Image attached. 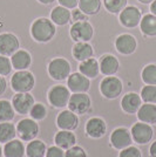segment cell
<instances>
[{
    "label": "cell",
    "instance_id": "obj_1",
    "mask_svg": "<svg viewBox=\"0 0 156 157\" xmlns=\"http://www.w3.org/2000/svg\"><path fill=\"white\" fill-rule=\"evenodd\" d=\"M29 32L34 41L39 44H47L54 39L57 34V25L51 19L41 17L33 21Z\"/></svg>",
    "mask_w": 156,
    "mask_h": 157
},
{
    "label": "cell",
    "instance_id": "obj_2",
    "mask_svg": "<svg viewBox=\"0 0 156 157\" xmlns=\"http://www.w3.org/2000/svg\"><path fill=\"white\" fill-rule=\"evenodd\" d=\"M47 73L55 81H65L72 74L71 62L61 56L53 58L47 65Z\"/></svg>",
    "mask_w": 156,
    "mask_h": 157
},
{
    "label": "cell",
    "instance_id": "obj_3",
    "mask_svg": "<svg viewBox=\"0 0 156 157\" xmlns=\"http://www.w3.org/2000/svg\"><path fill=\"white\" fill-rule=\"evenodd\" d=\"M11 87L15 93H31L35 86V78L32 72L15 71L11 78Z\"/></svg>",
    "mask_w": 156,
    "mask_h": 157
},
{
    "label": "cell",
    "instance_id": "obj_4",
    "mask_svg": "<svg viewBox=\"0 0 156 157\" xmlns=\"http://www.w3.org/2000/svg\"><path fill=\"white\" fill-rule=\"evenodd\" d=\"M100 93L104 98L107 100H115L117 98L123 90V82L121 78L111 75V76H104L100 82Z\"/></svg>",
    "mask_w": 156,
    "mask_h": 157
},
{
    "label": "cell",
    "instance_id": "obj_5",
    "mask_svg": "<svg viewBox=\"0 0 156 157\" xmlns=\"http://www.w3.org/2000/svg\"><path fill=\"white\" fill-rule=\"evenodd\" d=\"M72 93L68 87L65 85H55L52 86L47 92V100L48 103L54 107L62 109L68 105Z\"/></svg>",
    "mask_w": 156,
    "mask_h": 157
},
{
    "label": "cell",
    "instance_id": "obj_6",
    "mask_svg": "<svg viewBox=\"0 0 156 157\" xmlns=\"http://www.w3.org/2000/svg\"><path fill=\"white\" fill-rule=\"evenodd\" d=\"M15 127H17V136L24 142H29L35 140L40 132L39 123L31 117L20 120Z\"/></svg>",
    "mask_w": 156,
    "mask_h": 157
},
{
    "label": "cell",
    "instance_id": "obj_7",
    "mask_svg": "<svg viewBox=\"0 0 156 157\" xmlns=\"http://www.w3.org/2000/svg\"><path fill=\"white\" fill-rule=\"evenodd\" d=\"M69 35L74 42H89L94 36V27L89 21L73 22L69 28Z\"/></svg>",
    "mask_w": 156,
    "mask_h": 157
},
{
    "label": "cell",
    "instance_id": "obj_8",
    "mask_svg": "<svg viewBox=\"0 0 156 157\" xmlns=\"http://www.w3.org/2000/svg\"><path fill=\"white\" fill-rule=\"evenodd\" d=\"M68 109L76 115H86L92 110V98L87 93H74L71 95Z\"/></svg>",
    "mask_w": 156,
    "mask_h": 157
},
{
    "label": "cell",
    "instance_id": "obj_9",
    "mask_svg": "<svg viewBox=\"0 0 156 157\" xmlns=\"http://www.w3.org/2000/svg\"><path fill=\"white\" fill-rule=\"evenodd\" d=\"M142 19V12L138 7L130 5L126 6L119 13V21L124 28H135L140 25Z\"/></svg>",
    "mask_w": 156,
    "mask_h": 157
},
{
    "label": "cell",
    "instance_id": "obj_10",
    "mask_svg": "<svg viewBox=\"0 0 156 157\" xmlns=\"http://www.w3.org/2000/svg\"><path fill=\"white\" fill-rule=\"evenodd\" d=\"M130 134L135 143L144 145V144H148L153 140L154 130L150 124L138 121L136 123H134L133 127L130 128Z\"/></svg>",
    "mask_w": 156,
    "mask_h": 157
},
{
    "label": "cell",
    "instance_id": "obj_11",
    "mask_svg": "<svg viewBox=\"0 0 156 157\" xmlns=\"http://www.w3.org/2000/svg\"><path fill=\"white\" fill-rule=\"evenodd\" d=\"M109 142H111V145L114 149L120 151L131 145V143L134 141H133L131 134H130V130L128 128L119 127V128H115L111 131V136H109Z\"/></svg>",
    "mask_w": 156,
    "mask_h": 157
},
{
    "label": "cell",
    "instance_id": "obj_12",
    "mask_svg": "<svg viewBox=\"0 0 156 157\" xmlns=\"http://www.w3.org/2000/svg\"><path fill=\"white\" fill-rule=\"evenodd\" d=\"M114 46L117 53H120L121 55H131L136 51L137 40L129 33H123L117 35V38L114 41Z\"/></svg>",
    "mask_w": 156,
    "mask_h": 157
},
{
    "label": "cell",
    "instance_id": "obj_13",
    "mask_svg": "<svg viewBox=\"0 0 156 157\" xmlns=\"http://www.w3.org/2000/svg\"><path fill=\"white\" fill-rule=\"evenodd\" d=\"M107 123L102 117L94 116L91 117L85 125L86 135L92 140H100L106 135L107 132Z\"/></svg>",
    "mask_w": 156,
    "mask_h": 157
},
{
    "label": "cell",
    "instance_id": "obj_14",
    "mask_svg": "<svg viewBox=\"0 0 156 157\" xmlns=\"http://www.w3.org/2000/svg\"><path fill=\"white\" fill-rule=\"evenodd\" d=\"M11 102L18 115H27L35 103V100L31 93H15Z\"/></svg>",
    "mask_w": 156,
    "mask_h": 157
},
{
    "label": "cell",
    "instance_id": "obj_15",
    "mask_svg": "<svg viewBox=\"0 0 156 157\" xmlns=\"http://www.w3.org/2000/svg\"><path fill=\"white\" fill-rule=\"evenodd\" d=\"M55 123L59 130L74 131L78 129L80 120H79V115H76L75 113H73L69 109H64L58 114Z\"/></svg>",
    "mask_w": 156,
    "mask_h": 157
},
{
    "label": "cell",
    "instance_id": "obj_16",
    "mask_svg": "<svg viewBox=\"0 0 156 157\" xmlns=\"http://www.w3.org/2000/svg\"><path fill=\"white\" fill-rule=\"evenodd\" d=\"M18 49H20V40L15 34L0 33V55L12 56Z\"/></svg>",
    "mask_w": 156,
    "mask_h": 157
},
{
    "label": "cell",
    "instance_id": "obj_17",
    "mask_svg": "<svg viewBox=\"0 0 156 157\" xmlns=\"http://www.w3.org/2000/svg\"><path fill=\"white\" fill-rule=\"evenodd\" d=\"M67 87L72 94L74 93H87L91 89V78L85 76L80 72H74L67 78Z\"/></svg>",
    "mask_w": 156,
    "mask_h": 157
},
{
    "label": "cell",
    "instance_id": "obj_18",
    "mask_svg": "<svg viewBox=\"0 0 156 157\" xmlns=\"http://www.w3.org/2000/svg\"><path fill=\"white\" fill-rule=\"evenodd\" d=\"M142 98L140 96V94L134 92H129L124 94L121 98V109L126 114H136L137 110L140 109V107L142 105Z\"/></svg>",
    "mask_w": 156,
    "mask_h": 157
},
{
    "label": "cell",
    "instance_id": "obj_19",
    "mask_svg": "<svg viewBox=\"0 0 156 157\" xmlns=\"http://www.w3.org/2000/svg\"><path fill=\"white\" fill-rule=\"evenodd\" d=\"M100 63V73L104 76L115 75L120 69V61L113 54H103L99 60Z\"/></svg>",
    "mask_w": 156,
    "mask_h": 157
},
{
    "label": "cell",
    "instance_id": "obj_20",
    "mask_svg": "<svg viewBox=\"0 0 156 157\" xmlns=\"http://www.w3.org/2000/svg\"><path fill=\"white\" fill-rule=\"evenodd\" d=\"M11 58V62L15 71H26L32 65V55L26 49H18Z\"/></svg>",
    "mask_w": 156,
    "mask_h": 157
},
{
    "label": "cell",
    "instance_id": "obj_21",
    "mask_svg": "<svg viewBox=\"0 0 156 157\" xmlns=\"http://www.w3.org/2000/svg\"><path fill=\"white\" fill-rule=\"evenodd\" d=\"M4 157H24L26 155V145L20 138H14L2 147Z\"/></svg>",
    "mask_w": 156,
    "mask_h": 157
},
{
    "label": "cell",
    "instance_id": "obj_22",
    "mask_svg": "<svg viewBox=\"0 0 156 157\" xmlns=\"http://www.w3.org/2000/svg\"><path fill=\"white\" fill-rule=\"evenodd\" d=\"M72 55L79 62H82L94 56V47L89 42H75L72 48Z\"/></svg>",
    "mask_w": 156,
    "mask_h": 157
},
{
    "label": "cell",
    "instance_id": "obj_23",
    "mask_svg": "<svg viewBox=\"0 0 156 157\" xmlns=\"http://www.w3.org/2000/svg\"><path fill=\"white\" fill-rule=\"evenodd\" d=\"M54 143L66 151L76 144V135L69 130H59L54 136Z\"/></svg>",
    "mask_w": 156,
    "mask_h": 157
},
{
    "label": "cell",
    "instance_id": "obj_24",
    "mask_svg": "<svg viewBox=\"0 0 156 157\" xmlns=\"http://www.w3.org/2000/svg\"><path fill=\"white\" fill-rule=\"evenodd\" d=\"M79 72L84 74L88 78H96L100 74V63L99 60L94 56L88 60H85L79 63Z\"/></svg>",
    "mask_w": 156,
    "mask_h": 157
},
{
    "label": "cell",
    "instance_id": "obj_25",
    "mask_svg": "<svg viewBox=\"0 0 156 157\" xmlns=\"http://www.w3.org/2000/svg\"><path fill=\"white\" fill-rule=\"evenodd\" d=\"M51 20L57 26H66L72 21V11L61 5L55 6L51 11Z\"/></svg>",
    "mask_w": 156,
    "mask_h": 157
},
{
    "label": "cell",
    "instance_id": "obj_26",
    "mask_svg": "<svg viewBox=\"0 0 156 157\" xmlns=\"http://www.w3.org/2000/svg\"><path fill=\"white\" fill-rule=\"evenodd\" d=\"M136 116L140 122L155 124L156 123V105L154 103H142L140 109L137 110Z\"/></svg>",
    "mask_w": 156,
    "mask_h": 157
},
{
    "label": "cell",
    "instance_id": "obj_27",
    "mask_svg": "<svg viewBox=\"0 0 156 157\" xmlns=\"http://www.w3.org/2000/svg\"><path fill=\"white\" fill-rule=\"evenodd\" d=\"M138 26L141 33L146 38L156 36V15L151 13L144 14Z\"/></svg>",
    "mask_w": 156,
    "mask_h": 157
},
{
    "label": "cell",
    "instance_id": "obj_28",
    "mask_svg": "<svg viewBox=\"0 0 156 157\" xmlns=\"http://www.w3.org/2000/svg\"><path fill=\"white\" fill-rule=\"evenodd\" d=\"M46 151H47L46 143L38 138L29 141L26 145L27 157H46Z\"/></svg>",
    "mask_w": 156,
    "mask_h": 157
},
{
    "label": "cell",
    "instance_id": "obj_29",
    "mask_svg": "<svg viewBox=\"0 0 156 157\" xmlns=\"http://www.w3.org/2000/svg\"><path fill=\"white\" fill-rule=\"evenodd\" d=\"M78 7L88 17L96 15L101 11L102 1L101 0H79Z\"/></svg>",
    "mask_w": 156,
    "mask_h": 157
},
{
    "label": "cell",
    "instance_id": "obj_30",
    "mask_svg": "<svg viewBox=\"0 0 156 157\" xmlns=\"http://www.w3.org/2000/svg\"><path fill=\"white\" fill-rule=\"evenodd\" d=\"M17 137V127L11 122L0 123V144H5Z\"/></svg>",
    "mask_w": 156,
    "mask_h": 157
},
{
    "label": "cell",
    "instance_id": "obj_31",
    "mask_svg": "<svg viewBox=\"0 0 156 157\" xmlns=\"http://www.w3.org/2000/svg\"><path fill=\"white\" fill-rule=\"evenodd\" d=\"M15 110L12 102L8 100L1 98L0 100V123L1 122H12L15 117Z\"/></svg>",
    "mask_w": 156,
    "mask_h": 157
},
{
    "label": "cell",
    "instance_id": "obj_32",
    "mask_svg": "<svg viewBox=\"0 0 156 157\" xmlns=\"http://www.w3.org/2000/svg\"><path fill=\"white\" fill-rule=\"evenodd\" d=\"M141 78L144 85L156 86V65L148 63L143 67L141 72Z\"/></svg>",
    "mask_w": 156,
    "mask_h": 157
},
{
    "label": "cell",
    "instance_id": "obj_33",
    "mask_svg": "<svg viewBox=\"0 0 156 157\" xmlns=\"http://www.w3.org/2000/svg\"><path fill=\"white\" fill-rule=\"evenodd\" d=\"M128 4V0H102V5L107 12L111 14H119Z\"/></svg>",
    "mask_w": 156,
    "mask_h": 157
},
{
    "label": "cell",
    "instance_id": "obj_34",
    "mask_svg": "<svg viewBox=\"0 0 156 157\" xmlns=\"http://www.w3.org/2000/svg\"><path fill=\"white\" fill-rule=\"evenodd\" d=\"M47 114H48V110L46 105L41 102H35L33 105L32 109L29 110V117L35 120L37 122H40L47 117Z\"/></svg>",
    "mask_w": 156,
    "mask_h": 157
},
{
    "label": "cell",
    "instance_id": "obj_35",
    "mask_svg": "<svg viewBox=\"0 0 156 157\" xmlns=\"http://www.w3.org/2000/svg\"><path fill=\"white\" fill-rule=\"evenodd\" d=\"M140 96L143 103H154L156 105V86L146 85L141 89Z\"/></svg>",
    "mask_w": 156,
    "mask_h": 157
},
{
    "label": "cell",
    "instance_id": "obj_36",
    "mask_svg": "<svg viewBox=\"0 0 156 157\" xmlns=\"http://www.w3.org/2000/svg\"><path fill=\"white\" fill-rule=\"evenodd\" d=\"M13 71V66L11 62L10 56L0 55V75L2 76H8Z\"/></svg>",
    "mask_w": 156,
    "mask_h": 157
},
{
    "label": "cell",
    "instance_id": "obj_37",
    "mask_svg": "<svg viewBox=\"0 0 156 157\" xmlns=\"http://www.w3.org/2000/svg\"><path fill=\"white\" fill-rule=\"evenodd\" d=\"M119 157H142V152L137 147L129 145L122 150H120Z\"/></svg>",
    "mask_w": 156,
    "mask_h": 157
},
{
    "label": "cell",
    "instance_id": "obj_38",
    "mask_svg": "<svg viewBox=\"0 0 156 157\" xmlns=\"http://www.w3.org/2000/svg\"><path fill=\"white\" fill-rule=\"evenodd\" d=\"M65 157H88V154L82 147L75 144L74 147L65 151Z\"/></svg>",
    "mask_w": 156,
    "mask_h": 157
},
{
    "label": "cell",
    "instance_id": "obj_39",
    "mask_svg": "<svg viewBox=\"0 0 156 157\" xmlns=\"http://www.w3.org/2000/svg\"><path fill=\"white\" fill-rule=\"evenodd\" d=\"M46 157H65V150L58 145H52L47 148Z\"/></svg>",
    "mask_w": 156,
    "mask_h": 157
},
{
    "label": "cell",
    "instance_id": "obj_40",
    "mask_svg": "<svg viewBox=\"0 0 156 157\" xmlns=\"http://www.w3.org/2000/svg\"><path fill=\"white\" fill-rule=\"evenodd\" d=\"M72 21L78 22V21H88V15L85 14L79 7L72 10Z\"/></svg>",
    "mask_w": 156,
    "mask_h": 157
},
{
    "label": "cell",
    "instance_id": "obj_41",
    "mask_svg": "<svg viewBox=\"0 0 156 157\" xmlns=\"http://www.w3.org/2000/svg\"><path fill=\"white\" fill-rule=\"evenodd\" d=\"M59 5L66 7L68 10H74L79 5V0H58Z\"/></svg>",
    "mask_w": 156,
    "mask_h": 157
},
{
    "label": "cell",
    "instance_id": "obj_42",
    "mask_svg": "<svg viewBox=\"0 0 156 157\" xmlns=\"http://www.w3.org/2000/svg\"><path fill=\"white\" fill-rule=\"evenodd\" d=\"M7 90V81L6 78L0 75V96H2Z\"/></svg>",
    "mask_w": 156,
    "mask_h": 157
},
{
    "label": "cell",
    "instance_id": "obj_43",
    "mask_svg": "<svg viewBox=\"0 0 156 157\" xmlns=\"http://www.w3.org/2000/svg\"><path fill=\"white\" fill-rule=\"evenodd\" d=\"M149 156L156 157V141H154L149 147Z\"/></svg>",
    "mask_w": 156,
    "mask_h": 157
},
{
    "label": "cell",
    "instance_id": "obj_44",
    "mask_svg": "<svg viewBox=\"0 0 156 157\" xmlns=\"http://www.w3.org/2000/svg\"><path fill=\"white\" fill-rule=\"evenodd\" d=\"M150 13L156 15V0H154V1L150 4Z\"/></svg>",
    "mask_w": 156,
    "mask_h": 157
},
{
    "label": "cell",
    "instance_id": "obj_45",
    "mask_svg": "<svg viewBox=\"0 0 156 157\" xmlns=\"http://www.w3.org/2000/svg\"><path fill=\"white\" fill-rule=\"evenodd\" d=\"M40 4H42V5H51L53 4L54 1H58V0H38Z\"/></svg>",
    "mask_w": 156,
    "mask_h": 157
},
{
    "label": "cell",
    "instance_id": "obj_46",
    "mask_svg": "<svg viewBox=\"0 0 156 157\" xmlns=\"http://www.w3.org/2000/svg\"><path fill=\"white\" fill-rule=\"evenodd\" d=\"M138 2H141V4H143V5H150L154 0H137Z\"/></svg>",
    "mask_w": 156,
    "mask_h": 157
},
{
    "label": "cell",
    "instance_id": "obj_47",
    "mask_svg": "<svg viewBox=\"0 0 156 157\" xmlns=\"http://www.w3.org/2000/svg\"><path fill=\"white\" fill-rule=\"evenodd\" d=\"M4 156V151H2V147H1V144H0V157Z\"/></svg>",
    "mask_w": 156,
    "mask_h": 157
}]
</instances>
